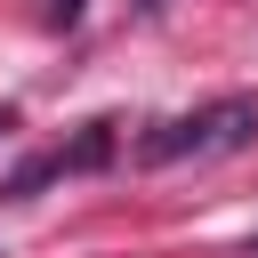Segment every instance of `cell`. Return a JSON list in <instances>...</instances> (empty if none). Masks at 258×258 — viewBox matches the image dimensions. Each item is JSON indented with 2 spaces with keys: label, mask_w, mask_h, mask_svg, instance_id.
<instances>
[{
  "label": "cell",
  "mask_w": 258,
  "mask_h": 258,
  "mask_svg": "<svg viewBox=\"0 0 258 258\" xmlns=\"http://www.w3.org/2000/svg\"><path fill=\"white\" fill-rule=\"evenodd\" d=\"M0 129H16V113H8V105H0Z\"/></svg>",
  "instance_id": "cell-4"
},
{
  "label": "cell",
  "mask_w": 258,
  "mask_h": 258,
  "mask_svg": "<svg viewBox=\"0 0 258 258\" xmlns=\"http://www.w3.org/2000/svg\"><path fill=\"white\" fill-rule=\"evenodd\" d=\"M258 137V97H218V105H202V113H177V121H161L145 145H137V161L145 169H161V161H202V153H234V145H250Z\"/></svg>",
  "instance_id": "cell-1"
},
{
  "label": "cell",
  "mask_w": 258,
  "mask_h": 258,
  "mask_svg": "<svg viewBox=\"0 0 258 258\" xmlns=\"http://www.w3.org/2000/svg\"><path fill=\"white\" fill-rule=\"evenodd\" d=\"M56 161H64V177H73V169H105V161H113V121H89Z\"/></svg>",
  "instance_id": "cell-2"
},
{
  "label": "cell",
  "mask_w": 258,
  "mask_h": 258,
  "mask_svg": "<svg viewBox=\"0 0 258 258\" xmlns=\"http://www.w3.org/2000/svg\"><path fill=\"white\" fill-rule=\"evenodd\" d=\"M48 24H81V0H56V8H48Z\"/></svg>",
  "instance_id": "cell-3"
}]
</instances>
